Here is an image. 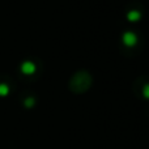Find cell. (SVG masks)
<instances>
[{
  "label": "cell",
  "mask_w": 149,
  "mask_h": 149,
  "mask_svg": "<svg viewBox=\"0 0 149 149\" xmlns=\"http://www.w3.org/2000/svg\"><path fill=\"white\" fill-rule=\"evenodd\" d=\"M8 93V88L5 85H0V95H5Z\"/></svg>",
  "instance_id": "6da1fadb"
}]
</instances>
